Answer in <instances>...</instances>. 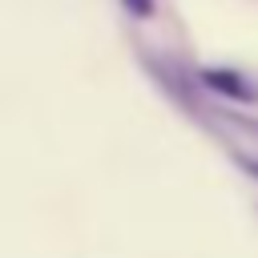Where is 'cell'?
Returning <instances> with one entry per match:
<instances>
[{"label":"cell","mask_w":258,"mask_h":258,"mask_svg":"<svg viewBox=\"0 0 258 258\" xmlns=\"http://www.w3.org/2000/svg\"><path fill=\"white\" fill-rule=\"evenodd\" d=\"M202 85L234 101H258V89L246 85V77H238L234 69H202Z\"/></svg>","instance_id":"cell-1"},{"label":"cell","mask_w":258,"mask_h":258,"mask_svg":"<svg viewBox=\"0 0 258 258\" xmlns=\"http://www.w3.org/2000/svg\"><path fill=\"white\" fill-rule=\"evenodd\" d=\"M238 165H242V169H246V173L258 181V157H246V153H238Z\"/></svg>","instance_id":"cell-3"},{"label":"cell","mask_w":258,"mask_h":258,"mask_svg":"<svg viewBox=\"0 0 258 258\" xmlns=\"http://www.w3.org/2000/svg\"><path fill=\"white\" fill-rule=\"evenodd\" d=\"M121 4H125V12H129L133 20H149L153 8H157V0H121Z\"/></svg>","instance_id":"cell-2"}]
</instances>
